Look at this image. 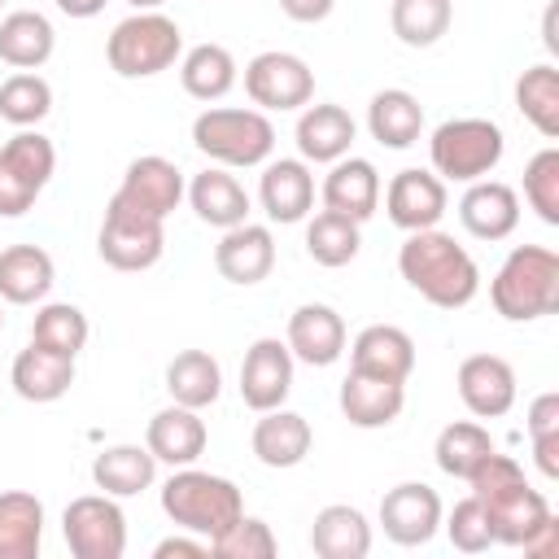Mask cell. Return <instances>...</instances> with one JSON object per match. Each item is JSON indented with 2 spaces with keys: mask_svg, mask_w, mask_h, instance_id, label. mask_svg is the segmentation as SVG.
<instances>
[{
  "mask_svg": "<svg viewBox=\"0 0 559 559\" xmlns=\"http://www.w3.org/2000/svg\"><path fill=\"white\" fill-rule=\"evenodd\" d=\"M397 271L437 310H463L480 293L476 258L450 231H441V227L406 231V240L397 249Z\"/></svg>",
  "mask_w": 559,
  "mask_h": 559,
  "instance_id": "obj_1",
  "label": "cell"
},
{
  "mask_svg": "<svg viewBox=\"0 0 559 559\" xmlns=\"http://www.w3.org/2000/svg\"><path fill=\"white\" fill-rule=\"evenodd\" d=\"M489 301L507 323H533L559 310V253L546 245H515L489 280Z\"/></svg>",
  "mask_w": 559,
  "mask_h": 559,
  "instance_id": "obj_2",
  "label": "cell"
},
{
  "mask_svg": "<svg viewBox=\"0 0 559 559\" xmlns=\"http://www.w3.org/2000/svg\"><path fill=\"white\" fill-rule=\"evenodd\" d=\"M162 511L179 533H197L205 542H214L218 533H227L240 515H245V498L236 489V480L201 472V467H175L162 485Z\"/></svg>",
  "mask_w": 559,
  "mask_h": 559,
  "instance_id": "obj_3",
  "label": "cell"
},
{
  "mask_svg": "<svg viewBox=\"0 0 559 559\" xmlns=\"http://www.w3.org/2000/svg\"><path fill=\"white\" fill-rule=\"evenodd\" d=\"M192 144L205 153L214 166L227 170H249L271 162L275 153V127L262 109H231V105H210L192 118Z\"/></svg>",
  "mask_w": 559,
  "mask_h": 559,
  "instance_id": "obj_4",
  "label": "cell"
},
{
  "mask_svg": "<svg viewBox=\"0 0 559 559\" xmlns=\"http://www.w3.org/2000/svg\"><path fill=\"white\" fill-rule=\"evenodd\" d=\"M183 57V31L162 9L122 17L105 39V61L118 79H153Z\"/></svg>",
  "mask_w": 559,
  "mask_h": 559,
  "instance_id": "obj_5",
  "label": "cell"
},
{
  "mask_svg": "<svg viewBox=\"0 0 559 559\" xmlns=\"http://www.w3.org/2000/svg\"><path fill=\"white\" fill-rule=\"evenodd\" d=\"M507 135L493 118H445L428 140V162L441 183H476L498 170Z\"/></svg>",
  "mask_w": 559,
  "mask_h": 559,
  "instance_id": "obj_6",
  "label": "cell"
},
{
  "mask_svg": "<svg viewBox=\"0 0 559 559\" xmlns=\"http://www.w3.org/2000/svg\"><path fill=\"white\" fill-rule=\"evenodd\" d=\"M57 170V148L35 127L0 144V218H22Z\"/></svg>",
  "mask_w": 559,
  "mask_h": 559,
  "instance_id": "obj_7",
  "label": "cell"
},
{
  "mask_svg": "<svg viewBox=\"0 0 559 559\" xmlns=\"http://www.w3.org/2000/svg\"><path fill=\"white\" fill-rule=\"evenodd\" d=\"M162 249H166L162 218H153L144 210H131L118 197H109L105 218H100V231H96L100 262L114 266V271H148V266H157Z\"/></svg>",
  "mask_w": 559,
  "mask_h": 559,
  "instance_id": "obj_8",
  "label": "cell"
},
{
  "mask_svg": "<svg viewBox=\"0 0 559 559\" xmlns=\"http://www.w3.org/2000/svg\"><path fill=\"white\" fill-rule=\"evenodd\" d=\"M61 537L74 559H122L127 550V515L109 493L70 498L61 511Z\"/></svg>",
  "mask_w": 559,
  "mask_h": 559,
  "instance_id": "obj_9",
  "label": "cell"
},
{
  "mask_svg": "<svg viewBox=\"0 0 559 559\" xmlns=\"http://www.w3.org/2000/svg\"><path fill=\"white\" fill-rule=\"evenodd\" d=\"M245 92L262 114H288L314 100V70L297 52L271 48L245 66Z\"/></svg>",
  "mask_w": 559,
  "mask_h": 559,
  "instance_id": "obj_10",
  "label": "cell"
},
{
  "mask_svg": "<svg viewBox=\"0 0 559 559\" xmlns=\"http://www.w3.org/2000/svg\"><path fill=\"white\" fill-rule=\"evenodd\" d=\"M441 515H445V507H441L437 489L424 485V480H402V485H393L380 498V528L397 546H424V542H432L437 528H441Z\"/></svg>",
  "mask_w": 559,
  "mask_h": 559,
  "instance_id": "obj_11",
  "label": "cell"
},
{
  "mask_svg": "<svg viewBox=\"0 0 559 559\" xmlns=\"http://www.w3.org/2000/svg\"><path fill=\"white\" fill-rule=\"evenodd\" d=\"M293 354L280 336H258L240 362V397L249 411H275L293 393Z\"/></svg>",
  "mask_w": 559,
  "mask_h": 559,
  "instance_id": "obj_12",
  "label": "cell"
},
{
  "mask_svg": "<svg viewBox=\"0 0 559 559\" xmlns=\"http://www.w3.org/2000/svg\"><path fill=\"white\" fill-rule=\"evenodd\" d=\"M380 192H384L389 223H393V227H402V231L437 227V223H441V214H445V205H450L445 183H441L432 170H419V166L397 170Z\"/></svg>",
  "mask_w": 559,
  "mask_h": 559,
  "instance_id": "obj_13",
  "label": "cell"
},
{
  "mask_svg": "<svg viewBox=\"0 0 559 559\" xmlns=\"http://www.w3.org/2000/svg\"><path fill=\"white\" fill-rule=\"evenodd\" d=\"M454 384L476 419H502L515 406V367L502 354H467L454 371Z\"/></svg>",
  "mask_w": 559,
  "mask_h": 559,
  "instance_id": "obj_14",
  "label": "cell"
},
{
  "mask_svg": "<svg viewBox=\"0 0 559 559\" xmlns=\"http://www.w3.org/2000/svg\"><path fill=\"white\" fill-rule=\"evenodd\" d=\"M183 170L170 162V157H157V153H144L135 162H127L122 170V183H118V201L131 205V210H144L153 218L166 223V214L183 201Z\"/></svg>",
  "mask_w": 559,
  "mask_h": 559,
  "instance_id": "obj_15",
  "label": "cell"
},
{
  "mask_svg": "<svg viewBox=\"0 0 559 559\" xmlns=\"http://www.w3.org/2000/svg\"><path fill=\"white\" fill-rule=\"evenodd\" d=\"M214 266L227 284H262L275 271V236L266 223H236L223 231V240L214 245Z\"/></svg>",
  "mask_w": 559,
  "mask_h": 559,
  "instance_id": "obj_16",
  "label": "cell"
},
{
  "mask_svg": "<svg viewBox=\"0 0 559 559\" xmlns=\"http://www.w3.org/2000/svg\"><path fill=\"white\" fill-rule=\"evenodd\" d=\"M258 201H262V214L271 223H301L314 210V175H310V162H301V157L262 162Z\"/></svg>",
  "mask_w": 559,
  "mask_h": 559,
  "instance_id": "obj_17",
  "label": "cell"
},
{
  "mask_svg": "<svg viewBox=\"0 0 559 559\" xmlns=\"http://www.w3.org/2000/svg\"><path fill=\"white\" fill-rule=\"evenodd\" d=\"M284 345L306 367H332L345 354V319L323 301H306L288 314Z\"/></svg>",
  "mask_w": 559,
  "mask_h": 559,
  "instance_id": "obj_18",
  "label": "cell"
},
{
  "mask_svg": "<svg viewBox=\"0 0 559 559\" xmlns=\"http://www.w3.org/2000/svg\"><path fill=\"white\" fill-rule=\"evenodd\" d=\"M459 223L476 240H507L520 227V197L502 179H476L459 197Z\"/></svg>",
  "mask_w": 559,
  "mask_h": 559,
  "instance_id": "obj_19",
  "label": "cell"
},
{
  "mask_svg": "<svg viewBox=\"0 0 559 559\" xmlns=\"http://www.w3.org/2000/svg\"><path fill=\"white\" fill-rule=\"evenodd\" d=\"M205 441H210V432H205L201 411L179 406V402H170L166 411H157V415L148 419V428H144L148 454H153L157 463H166V467H188V463H197V459L205 454Z\"/></svg>",
  "mask_w": 559,
  "mask_h": 559,
  "instance_id": "obj_20",
  "label": "cell"
},
{
  "mask_svg": "<svg viewBox=\"0 0 559 559\" xmlns=\"http://www.w3.org/2000/svg\"><path fill=\"white\" fill-rule=\"evenodd\" d=\"M293 135H297L301 162L332 166V162H341V157L354 148L358 127H354L349 109L323 100V105H301V118H297V131H293Z\"/></svg>",
  "mask_w": 559,
  "mask_h": 559,
  "instance_id": "obj_21",
  "label": "cell"
},
{
  "mask_svg": "<svg viewBox=\"0 0 559 559\" xmlns=\"http://www.w3.org/2000/svg\"><path fill=\"white\" fill-rule=\"evenodd\" d=\"M319 197H323V210H336V214H345L354 223H367L376 214V205H380V170L367 157L345 153L323 175Z\"/></svg>",
  "mask_w": 559,
  "mask_h": 559,
  "instance_id": "obj_22",
  "label": "cell"
},
{
  "mask_svg": "<svg viewBox=\"0 0 559 559\" xmlns=\"http://www.w3.org/2000/svg\"><path fill=\"white\" fill-rule=\"evenodd\" d=\"M349 371L380 376V380H406L415 371V341L397 323H371L349 345Z\"/></svg>",
  "mask_w": 559,
  "mask_h": 559,
  "instance_id": "obj_23",
  "label": "cell"
},
{
  "mask_svg": "<svg viewBox=\"0 0 559 559\" xmlns=\"http://www.w3.org/2000/svg\"><path fill=\"white\" fill-rule=\"evenodd\" d=\"M336 402H341V415L354 428H389L406 406V380H380V376L349 371L341 380Z\"/></svg>",
  "mask_w": 559,
  "mask_h": 559,
  "instance_id": "obj_24",
  "label": "cell"
},
{
  "mask_svg": "<svg viewBox=\"0 0 559 559\" xmlns=\"http://www.w3.org/2000/svg\"><path fill=\"white\" fill-rule=\"evenodd\" d=\"M485 511H489V524H493V546H524L555 515L546 493L533 489L528 480H515L511 489L485 498Z\"/></svg>",
  "mask_w": 559,
  "mask_h": 559,
  "instance_id": "obj_25",
  "label": "cell"
},
{
  "mask_svg": "<svg viewBox=\"0 0 559 559\" xmlns=\"http://www.w3.org/2000/svg\"><path fill=\"white\" fill-rule=\"evenodd\" d=\"M249 445H253V459L262 467H297V463H306V454L314 445V432H310L306 415L275 406V411H262V419L253 424Z\"/></svg>",
  "mask_w": 559,
  "mask_h": 559,
  "instance_id": "obj_26",
  "label": "cell"
},
{
  "mask_svg": "<svg viewBox=\"0 0 559 559\" xmlns=\"http://www.w3.org/2000/svg\"><path fill=\"white\" fill-rule=\"evenodd\" d=\"M9 380H13V393H17L22 402H35V406L61 402V397L70 393V384H74V358L52 354V349H44V345H26V349L13 358Z\"/></svg>",
  "mask_w": 559,
  "mask_h": 559,
  "instance_id": "obj_27",
  "label": "cell"
},
{
  "mask_svg": "<svg viewBox=\"0 0 559 559\" xmlns=\"http://www.w3.org/2000/svg\"><path fill=\"white\" fill-rule=\"evenodd\" d=\"M57 266L52 253L39 245H9L0 249V301L9 306H35L52 293Z\"/></svg>",
  "mask_w": 559,
  "mask_h": 559,
  "instance_id": "obj_28",
  "label": "cell"
},
{
  "mask_svg": "<svg viewBox=\"0 0 559 559\" xmlns=\"http://www.w3.org/2000/svg\"><path fill=\"white\" fill-rule=\"evenodd\" d=\"M183 197H188V205L197 210V218L210 223V227H218V231L245 223L249 210H253V205H249V192L240 188L236 175H227V166H210V170L192 175V183H188Z\"/></svg>",
  "mask_w": 559,
  "mask_h": 559,
  "instance_id": "obj_29",
  "label": "cell"
},
{
  "mask_svg": "<svg viewBox=\"0 0 559 559\" xmlns=\"http://www.w3.org/2000/svg\"><path fill=\"white\" fill-rule=\"evenodd\" d=\"M310 550L319 559H367L371 555V524L358 507L332 502L310 524Z\"/></svg>",
  "mask_w": 559,
  "mask_h": 559,
  "instance_id": "obj_30",
  "label": "cell"
},
{
  "mask_svg": "<svg viewBox=\"0 0 559 559\" xmlns=\"http://www.w3.org/2000/svg\"><path fill=\"white\" fill-rule=\"evenodd\" d=\"M367 131L384 148H411L424 135V105L406 87H380L367 105Z\"/></svg>",
  "mask_w": 559,
  "mask_h": 559,
  "instance_id": "obj_31",
  "label": "cell"
},
{
  "mask_svg": "<svg viewBox=\"0 0 559 559\" xmlns=\"http://www.w3.org/2000/svg\"><path fill=\"white\" fill-rule=\"evenodd\" d=\"M57 48V31L39 9H13L0 17V61L13 70H39Z\"/></svg>",
  "mask_w": 559,
  "mask_h": 559,
  "instance_id": "obj_32",
  "label": "cell"
},
{
  "mask_svg": "<svg viewBox=\"0 0 559 559\" xmlns=\"http://www.w3.org/2000/svg\"><path fill=\"white\" fill-rule=\"evenodd\" d=\"M157 480V459L148 445H105L92 459V485L109 498H135Z\"/></svg>",
  "mask_w": 559,
  "mask_h": 559,
  "instance_id": "obj_33",
  "label": "cell"
},
{
  "mask_svg": "<svg viewBox=\"0 0 559 559\" xmlns=\"http://www.w3.org/2000/svg\"><path fill=\"white\" fill-rule=\"evenodd\" d=\"M166 393H170V402L192 406V411L214 406L218 393H223V367H218V358L210 349H179L166 362Z\"/></svg>",
  "mask_w": 559,
  "mask_h": 559,
  "instance_id": "obj_34",
  "label": "cell"
},
{
  "mask_svg": "<svg viewBox=\"0 0 559 559\" xmlns=\"http://www.w3.org/2000/svg\"><path fill=\"white\" fill-rule=\"evenodd\" d=\"M44 542V502L26 489L0 493V559H35Z\"/></svg>",
  "mask_w": 559,
  "mask_h": 559,
  "instance_id": "obj_35",
  "label": "cell"
},
{
  "mask_svg": "<svg viewBox=\"0 0 559 559\" xmlns=\"http://www.w3.org/2000/svg\"><path fill=\"white\" fill-rule=\"evenodd\" d=\"M236 57L223 44H197L179 57V83L192 100H223L236 87Z\"/></svg>",
  "mask_w": 559,
  "mask_h": 559,
  "instance_id": "obj_36",
  "label": "cell"
},
{
  "mask_svg": "<svg viewBox=\"0 0 559 559\" xmlns=\"http://www.w3.org/2000/svg\"><path fill=\"white\" fill-rule=\"evenodd\" d=\"M493 450H498V445H493L489 428H480L476 419H454V424H445V428L437 432L432 459H437V467H441L445 476L467 480Z\"/></svg>",
  "mask_w": 559,
  "mask_h": 559,
  "instance_id": "obj_37",
  "label": "cell"
},
{
  "mask_svg": "<svg viewBox=\"0 0 559 559\" xmlns=\"http://www.w3.org/2000/svg\"><path fill=\"white\" fill-rule=\"evenodd\" d=\"M515 109L546 140H559V70L550 61H537L515 79Z\"/></svg>",
  "mask_w": 559,
  "mask_h": 559,
  "instance_id": "obj_38",
  "label": "cell"
},
{
  "mask_svg": "<svg viewBox=\"0 0 559 559\" xmlns=\"http://www.w3.org/2000/svg\"><path fill=\"white\" fill-rule=\"evenodd\" d=\"M362 223L336 214V210H319L310 223H306V253L319 262V266H349L362 249Z\"/></svg>",
  "mask_w": 559,
  "mask_h": 559,
  "instance_id": "obj_39",
  "label": "cell"
},
{
  "mask_svg": "<svg viewBox=\"0 0 559 559\" xmlns=\"http://www.w3.org/2000/svg\"><path fill=\"white\" fill-rule=\"evenodd\" d=\"M454 22V0H393L389 26L406 48H432Z\"/></svg>",
  "mask_w": 559,
  "mask_h": 559,
  "instance_id": "obj_40",
  "label": "cell"
},
{
  "mask_svg": "<svg viewBox=\"0 0 559 559\" xmlns=\"http://www.w3.org/2000/svg\"><path fill=\"white\" fill-rule=\"evenodd\" d=\"M87 314L70 301H44L35 310V323H31V345H44L52 354H66V358H79V349L87 345Z\"/></svg>",
  "mask_w": 559,
  "mask_h": 559,
  "instance_id": "obj_41",
  "label": "cell"
},
{
  "mask_svg": "<svg viewBox=\"0 0 559 559\" xmlns=\"http://www.w3.org/2000/svg\"><path fill=\"white\" fill-rule=\"evenodd\" d=\"M52 114V87L44 74L35 70H17L0 83V118L9 127H39L44 118Z\"/></svg>",
  "mask_w": 559,
  "mask_h": 559,
  "instance_id": "obj_42",
  "label": "cell"
},
{
  "mask_svg": "<svg viewBox=\"0 0 559 559\" xmlns=\"http://www.w3.org/2000/svg\"><path fill=\"white\" fill-rule=\"evenodd\" d=\"M524 201L546 227H559V148L555 144H546L542 153L528 157V166H524Z\"/></svg>",
  "mask_w": 559,
  "mask_h": 559,
  "instance_id": "obj_43",
  "label": "cell"
},
{
  "mask_svg": "<svg viewBox=\"0 0 559 559\" xmlns=\"http://www.w3.org/2000/svg\"><path fill=\"white\" fill-rule=\"evenodd\" d=\"M275 550H280L275 546V533L258 515H240L227 533H218L210 542V555H218V559H271Z\"/></svg>",
  "mask_w": 559,
  "mask_h": 559,
  "instance_id": "obj_44",
  "label": "cell"
},
{
  "mask_svg": "<svg viewBox=\"0 0 559 559\" xmlns=\"http://www.w3.org/2000/svg\"><path fill=\"white\" fill-rule=\"evenodd\" d=\"M441 520H445V537L454 542V550L480 555V550L493 546V524H489V511H485V502L476 493H467L463 502H454V511L441 515Z\"/></svg>",
  "mask_w": 559,
  "mask_h": 559,
  "instance_id": "obj_45",
  "label": "cell"
},
{
  "mask_svg": "<svg viewBox=\"0 0 559 559\" xmlns=\"http://www.w3.org/2000/svg\"><path fill=\"white\" fill-rule=\"evenodd\" d=\"M533 437H559V393H537L528 402V441Z\"/></svg>",
  "mask_w": 559,
  "mask_h": 559,
  "instance_id": "obj_46",
  "label": "cell"
},
{
  "mask_svg": "<svg viewBox=\"0 0 559 559\" xmlns=\"http://www.w3.org/2000/svg\"><path fill=\"white\" fill-rule=\"evenodd\" d=\"M201 555H210V542L205 537H162L157 546H153V559H201Z\"/></svg>",
  "mask_w": 559,
  "mask_h": 559,
  "instance_id": "obj_47",
  "label": "cell"
},
{
  "mask_svg": "<svg viewBox=\"0 0 559 559\" xmlns=\"http://www.w3.org/2000/svg\"><path fill=\"white\" fill-rule=\"evenodd\" d=\"M555 550H559V520L550 515V520H546V524L524 542V555H533V559H550Z\"/></svg>",
  "mask_w": 559,
  "mask_h": 559,
  "instance_id": "obj_48",
  "label": "cell"
},
{
  "mask_svg": "<svg viewBox=\"0 0 559 559\" xmlns=\"http://www.w3.org/2000/svg\"><path fill=\"white\" fill-rule=\"evenodd\" d=\"M336 0H280V9L293 17V22H323L332 13Z\"/></svg>",
  "mask_w": 559,
  "mask_h": 559,
  "instance_id": "obj_49",
  "label": "cell"
},
{
  "mask_svg": "<svg viewBox=\"0 0 559 559\" xmlns=\"http://www.w3.org/2000/svg\"><path fill=\"white\" fill-rule=\"evenodd\" d=\"M105 4H109V0H57V9H61L66 17H79V22H83V17H96Z\"/></svg>",
  "mask_w": 559,
  "mask_h": 559,
  "instance_id": "obj_50",
  "label": "cell"
},
{
  "mask_svg": "<svg viewBox=\"0 0 559 559\" xmlns=\"http://www.w3.org/2000/svg\"><path fill=\"white\" fill-rule=\"evenodd\" d=\"M542 31H546V48H550V52H559V39H555V4L546 9V26H542Z\"/></svg>",
  "mask_w": 559,
  "mask_h": 559,
  "instance_id": "obj_51",
  "label": "cell"
},
{
  "mask_svg": "<svg viewBox=\"0 0 559 559\" xmlns=\"http://www.w3.org/2000/svg\"><path fill=\"white\" fill-rule=\"evenodd\" d=\"M127 4H131V9H135V13H140V9H162V4H166V0H127Z\"/></svg>",
  "mask_w": 559,
  "mask_h": 559,
  "instance_id": "obj_52",
  "label": "cell"
},
{
  "mask_svg": "<svg viewBox=\"0 0 559 559\" xmlns=\"http://www.w3.org/2000/svg\"><path fill=\"white\" fill-rule=\"evenodd\" d=\"M0 328H4V314H0Z\"/></svg>",
  "mask_w": 559,
  "mask_h": 559,
  "instance_id": "obj_53",
  "label": "cell"
},
{
  "mask_svg": "<svg viewBox=\"0 0 559 559\" xmlns=\"http://www.w3.org/2000/svg\"><path fill=\"white\" fill-rule=\"evenodd\" d=\"M0 4H4V0H0Z\"/></svg>",
  "mask_w": 559,
  "mask_h": 559,
  "instance_id": "obj_54",
  "label": "cell"
}]
</instances>
